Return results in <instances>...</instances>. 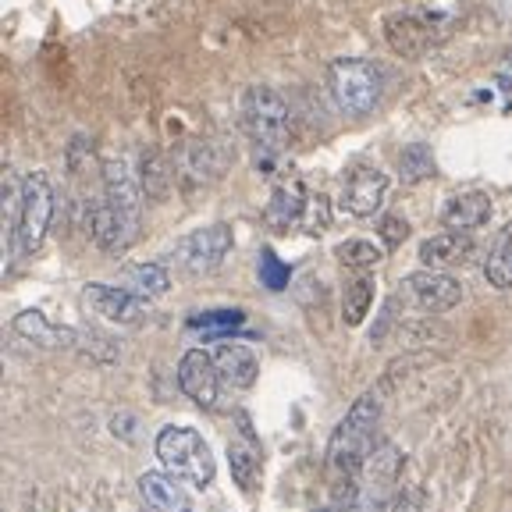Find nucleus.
<instances>
[{"mask_svg": "<svg viewBox=\"0 0 512 512\" xmlns=\"http://www.w3.org/2000/svg\"><path fill=\"white\" fill-rule=\"evenodd\" d=\"M384 399L381 388H370L360 399L352 402L349 413L338 420L335 434L328 441V470L338 484H349L352 477H360V470L367 466L370 452H374V434L381 424Z\"/></svg>", "mask_w": 512, "mask_h": 512, "instance_id": "1", "label": "nucleus"}, {"mask_svg": "<svg viewBox=\"0 0 512 512\" xmlns=\"http://www.w3.org/2000/svg\"><path fill=\"white\" fill-rule=\"evenodd\" d=\"M328 93L349 118H367L384 93V68L367 57H342L328 68Z\"/></svg>", "mask_w": 512, "mask_h": 512, "instance_id": "2", "label": "nucleus"}, {"mask_svg": "<svg viewBox=\"0 0 512 512\" xmlns=\"http://www.w3.org/2000/svg\"><path fill=\"white\" fill-rule=\"evenodd\" d=\"M157 452L160 466L168 473H175L178 480L192 484V488H210L214 484V473H217V463H214V452L210 445L203 441L200 431H192V427H164L157 434Z\"/></svg>", "mask_w": 512, "mask_h": 512, "instance_id": "3", "label": "nucleus"}, {"mask_svg": "<svg viewBox=\"0 0 512 512\" xmlns=\"http://www.w3.org/2000/svg\"><path fill=\"white\" fill-rule=\"evenodd\" d=\"M242 128L253 139L256 153H264V171H267L288 143V104L274 89L253 86L242 96Z\"/></svg>", "mask_w": 512, "mask_h": 512, "instance_id": "4", "label": "nucleus"}, {"mask_svg": "<svg viewBox=\"0 0 512 512\" xmlns=\"http://www.w3.org/2000/svg\"><path fill=\"white\" fill-rule=\"evenodd\" d=\"M54 217V185L43 171H29L18 185V214L15 228H11V242H15L18 256H32L43 246Z\"/></svg>", "mask_w": 512, "mask_h": 512, "instance_id": "5", "label": "nucleus"}, {"mask_svg": "<svg viewBox=\"0 0 512 512\" xmlns=\"http://www.w3.org/2000/svg\"><path fill=\"white\" fill-rule=\"evenodd\" d=\"M402 452L392 445V441H384L370 452L367 466H363V484L356 488V498H352L349 512H381L384 502L392 498V484L399 480L402 473Z\"/></svg>", "mask_w": 512, "mask_h": 512, "instance_id": "6", "label": "nucleus"}, {"mask_svg": "<svg viewBox=\"0 0 512 512\" xmlns=\"http://www.w3.org/2000/svg\"><path fill=\"white\" fill-rule=\"evenodd\" d=\"M399 299H406L409 306H416L420 313H445L452 306L463 303V285L445 271H416L409 278H402Z\"/></svg>", "mask_w": 512, "mask_h": 512, "instance_id": "7", "label": "nucleus"}, {"mask_svg": "<svg viewBox=\"0 0 512 512\" xmlns=\"http://www.w3.org/2000/svg\"><path fill=\"white\" fill-rule=\"evenodd\" d=\"M232 253V228L228 224H207L196 228L175 246V260L189 274H210L224 264V256Z\"/></svg>", "mask_w": 512, "mask_h": 512, "instance_id": "8", "label": "nucleus"}, {"mask_svg": "<svg viewBox=\"0 0 512 512\" xmlns=\"http://www.w3.org/2000/svg\"><path fill=\"white\" fill-rule=\"evenodd\" d=\"M445 36V18L416 15V11H399V15L384 18V40L395 54L420 57Z\"/></svg>", "mask_w": 512, "mask_h": 512, "instance_id": "9", "label": "nucleus"}, {"mask_svg": "<svg viewBox=\"0 0 512 512\" xmlns=\"http://www.w3.org/2000/svg\"><path fill=\"white\" fill-rule=\"evenodd\" d=\"M82 303H86L89 313L96 317L111 320V324H143L146 313H150V299L136 296V292H128L125 285H100V281H89L82 288Z\"/></svg>", "mask_w": 512, "mask_h": 512, "instance_id": "10", "label": "nucleus"}, {"mask_svg": "<svg viewBox=\"0 0 512 512\" xmlns=\"http://www.w3.org/2000/svg\"><path fill=\"white\" fill-rule=\"evenodd\" d=\"M221 374H217L214 352L207 349H189L178 360V388L185 392V399H192L196 406L214 409L221 399Z\"/></svg>", "mask_w": 512, "mask_h": 512, "instance_id": "11", "label": "nucleus"}, {"mask_svg": "<svg viewBox=\"0 0 512 512\" xmlns=\"http://www.w3.org/2000/svg\"><path fill=\"white\" fill-rule=\"evenodd\" d=\"M143 178L132 168L128 157H107L104 160V200L111 203L118 214H125L128 221L143 217Z\"/></svg>", "mask_w": 512, "mask_h": 512, "instance_id": "12", "label": "nucleus"}, {"mask_svg": "<svg viewBox=\"0 0 512 512\" xmlns=\"http://www.w3.org/2000/svg\"><path fill=\"white\" fill-rule=\"evenodd\" d=\"M384 192H388V175L370 164H352L342 185V210L352 217H374L381 210Z\"/></svg>", "mask_w": 512, "mask_h": 512, "instance_id": "13", "label": "nucleus"}, {"mask_svg": "<svg viewBox=\"0 0 512 512\" xmlns=\"http://www.w3.org/2000/svg\"><path fill=\"white\" fill-rule=\"evenodd\" d=\"M86 221H89V239L104 249V253H125V249L136 242L139 224L128 221L125 214H118L107 200L89 203Z\"/></svg>", "mask_w": 512, "mask_h": 512, "instance_id": "14", "label": "nucleus"}, {"mask_svg": "<svg viewBox=\"0 0 512 512\" xmlns=\"http://www.w3.org/2000/svg\"><path fill=\"white\" fill-rule=\"evenodd\" d=\"M235 420H239V438L228 441V470H232V480L239 484V491H253L256 480H260V466H264V459H260V441H256L253 434V424H249V413H235Z\"/></svg>", "mask_w": 512, "mask_h": 512, "instance_id": "15", "label": "nucleus"}, {"mask_svg": "<svg viewBox=\"0 0 512 512\" xmlns=\"http://www.w3.org/2000/svg\"><path fill=\"white\" fill-rule=\"evenodd\" d=\"M185 480H178L168 470H150L139 477V495L153 512H196L189 491L182 488Z\"/></svg>", "mask_w": 512, "mask_h": 512, "instance_id": "16", "label": "nucleus"}, {"mask_svg": "<svg viewBox=\"0 0 512 512\" xmlns=\"http://www.w3.org/2000/svg\"><path fill=\"white\" fill-rule=\"evenodd\" d=\"M214 363H217V374L228 388H253L256 374H260V360H256V352L249 345L239 342H224L214 349Z\"/></svg>", "mask_w": 512, "mask_h": 512, "instance_id": "17", "label": "nucleus"}, {"mask_svg": "<svg viewBox=\"0 0 512 512\" xmlns=\"http://www.w3.org/2000/svg\"><path fill=\"white\" fill-rule=\"evenodd\" d=\"M306 185L299 178H288V182L274 185L271 200H267V224L285 232V228H299L303 224V214H306Z\"/></svg>", "mask_w": 512, "mask_h": 512, "instance_id": "18", "label": "nucleus"}, {"mask_svg": "<svg viewBox=\"0 0 512 512\" xmlns=\"http://www.w3.org/2000/svg\"><path fill=\"white\" fill-rule=\"evenodd\" d=\"M15 335H22L25 342H32V345H43V349H79L82 331L57 328L40 310H22L15 317Z\"/></svg>", "mask_w": 512, "mask_h": 512, "instance_id": "19", "label": "nucleus"}, {"mask_svg": "<svg viewBox=\"0 0 512 512\" xmlns=\"http://www.w3.org/2000/svg\"><path fill=\"white\" fill-rule=\"evenodd\" d=\"M488 217H491V196L477 189L452 196L445 203V210H441V224L452 228V232H477V228L488 224Z\"/></svg>", "mask_w": 512, "mask_h": 512, "instance_id": "20", "label": "nucleus"}, {"mask_svg": "<svg viewBox=\"0 0 512 512\" xmlns=\"http://www.w3.org/2000/svg\"><path fill=\"white\" fill-rule=\"evenodd\" d=\"M473 256V239L470 232H452L431 235L420 242V264H427L431 271H445V267H459Z\"/></svg>", "mask_w": 512, "mask_h": 512, "instance_id": "21", "label": "nucleus"}, {"mask_svg": "<svg viewBox=\"0 0 512 512\" xmlns=\"http://www.w3.org/2000/svg\"><path fill=\"white\" fill-rule=\"evenodd\" d=\"M221 171V160L210 143H185V150L178 153V175L185 185H203L210 178H217Z\"/></svg>", "mask_w": 512, "mask_h": 512, "instance_id": "22", "label": "nucleus"}, {"mask_svg": "<svg viewBox=\"0 0 512 512\" xmlns=\"http://www.w3.org/2000/svg\"><path fill=\"white\" fill-rule=\"evenodd\" d=\"M374 292H377V281L370 278L367 271H360L356 278L345 285V296H342V320L349 328H360L363 320H367L370 306H374Z\"/></svg>", "mask_w": 512, "mask_h": 512, "instance_id": "23", "label": "nucleus"}, {"mask_svg": "<svg viewBox=\"0 0 512 512\" xmlns=\"http://www.w3.org/2000/svg\"><path fill=\"white\" fill-rule=\"evenodd\" d=\"M121 285L143 299H157L171 288V274L160 264H132V267H125V274H121Z\"/></svg>", "mask_w": 512, "mask_h": 512, "instance_id": "24", "label": "nucleus"}, {"mask_svg": "<svg viewBox=\"0 0 512 512\" xmlns=\"http://www.w3.org/2000/svg\"><path fill=\"white\" fill-rule=\"evenodd\" d=\"M484 278L495 288H512V221L498 232L495 246H491L488 264H484Z\"/></svg>", "mask_w": 512, "mask_h": 512, "instance_id": "25", "label": "nucleus"}, {"mask_svg": "<svg viewBox=\"0 0 512 512\" xmlns=\"http://www.w3.org/2000/svg\"><path fill=\"white\" fill-rule=\"evenodd\" d=\"M242 324H246V313L242 310H207V313H192L189 317V331H203V338L232 335Z\"/></svg>", "mask_w": 512, "mask_h": 512, "instance_id": "26", "label": "nucleus"}, {"mask_svg": "<svg viewBox=\"0 0 512 512\" xmlns=\"http://www.w3.org/2000/svg\"><path fill=\"white\" fill-rule=\"evenodd\" d=\"M335 256L352 271H370V267H377L384 260V246H377L370 239H349L335 249Z\"/></svg>", "mask_w": 512, "mask_h": 512, "instance_id": "27", "label": "nucleus"}, {"mask_svg": "<svg viewBox=\"0 0 512 512\" xmlns=\"http://www.w3.org/2000/svg\"><path fill=\"white\" fill-rule=\"evenodd\" d=\"M399 168H402V178H406V182H424V178L434 175L431 150H427L424 143L406 146V150H402V157H399Z\"/></svg>", "mask_w": 512, "mask_h": 512, "instance_id": "28", "label": "nucleus"}, {"mask_svg": "<svg viewBox=\"0 0 512 512\" xmlns=\"http://www.w3.org/2000/svg\"><path fill=\"white\" fill-rule=\"evenodd\" d=\"M139 178H143L146 196H153V200H164V196H168L171 171L164 168V160H160L157 153H146L143 157V171H139Z\"/></svg>", "mask_w": 512, "mask_h": 512, "instance_id": "29", "label": "nucleus"}, {"mask_svg": "<svg viewBox=\"0 0 512 512\" xmlns=\"http://www.w3.org/2000/svg\"><path fill=\"white\" fill-rule=\"evenodd\" d=\"M288 278H292L288 267L281 264L271 249H264V253H260V285L271 288V292H281V288H288Z\"/></svg>", "mask_w": 512, "mask_h": 512, "instance_id": "30", "label": "nucleus"}, {"mask_svg": "<svg viewBox=\"0 0 512 512\" xmlns=\"http://www.w3.org/2000/svg\"><path fill=\"white\" fill-rule=\"evenodd\" d=\"M331 224V207H328V200L324 196H310V203H306V214H303V232H310V235H317V232H324Z\"/></svg>", "mask_w": 512, "mask_h": 512, "instance_id": "31", "label": "nucleus"}, {"mask_svg": "<svg viewBox=\"0 0 512 512\" xmlns=\"http://www.w3.org/2000/svg\"><path fill=\"white\" fill-rule=\"evenodd\" d=\"M377 235H381L384 249H399L402 242L409 239V221H402L399 214L381 217V224H377Z\"/></svg>", "mask_w": 512, "mask_h": 512, "instance_id": "32", "label": "nucleus"}, {"mask_svg": "<svg viewBox=\"0 0 512 512\" xmlns=\"http://www.w3.org/2000/svg\"><path fill=\"white\" fill-rule=\"evenodd\" d=\"M420 505H424V491L406 484V488L392 491V498L384 502L381 512H420Z\"/></svg>", "mask_w": 512, "mask_h": 512, "instance_id": "33", "label": "nucleus"}, {"mask_svg": "<svg viewBox=\"0 0 512 512\" xmlns=\"http://www.w3.org/2000/svg\"><path fill=\"white\" fill-rule=\"evenodd\" d=\"M111 431H114V438L136 441V416L118 413V416H114V420H111Z\"/></svg>", "mask_w": 512, "mask_h": 512, "instance_id": "34", "label": "nucleus"}]
</instances>
